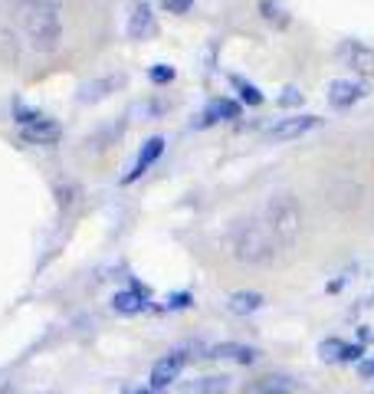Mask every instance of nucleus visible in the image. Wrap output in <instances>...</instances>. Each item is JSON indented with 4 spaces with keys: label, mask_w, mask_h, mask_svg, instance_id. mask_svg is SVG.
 <instances>
[{
    "label": "nucleus",
    "mask_w": 374,
    "mask_h": 394,
    "mask_svg": "<svg viewBox=\"0 0 374 394\" xmlns=\"http://www.w3.org/2000/svg\"><path fill=\"white\" fill-rule=\"evenodd\" d=\"M227 247H230V257L243 266H266L279 253V243L272 240L266 223H260L256 217H240V220L230 223Z\"/></svg>",
    "instance_id": "1"
},
{
    "label": "nucleus",
    "mask_w": 374,
    "mask_h": 394,
    "mask_svg": "<svg viewBox=\"0 0 374 394\" xmlns=\"http://www.w3.org/2000/svg\"><path fill=\"white\" fill-rule=\"evenodd\" d=\"M263 223L272 233V240L279 243V250L296 247L299 237H302V223H306L299 197L289 194V191H276L263 207Z\"/></svg>",
    "instance_id": "2"
},
{
    "label": "nucleus",
    "mask_w": 374,
    "mask_h": 394,
    "mask_svg": "<svg viewBox=\"0 0 374 394\" xmlns=\"http://www.w3.org/2000/svg\"><path fill=\"white\" fill-rule=\"evenodd\" d=\"M23 30L30 36V46L40 53H53L63 43V20L56 7H26Z\"/></svg>",
    "instance_id": "3"
},
{
    "label": "nucleus",
    "mask_w": 374,
    "mask_h": 394,
    "mask_svg": "<svg viewBox=\"0 0 374 394\" xmlns=\"http://www.w3.org/2000/svg\"><path fill=\"white\" fill-rule=\"evenodd\" d=\"M187 365V351L184 348H174L168 351V355H161V358L151 365V375H148V385L151 388H161V391H168L174 381L181 378V371H184Z\"/></svg>",
    "instance_id": "4"
},
{
    "label": "nucleus",
    "mask_w": 374,
    "mask_h": 394,
    "mask_svg": "<svg viewBox=\"0 0 374 394\" xmlns=\"http://www.w3.org/2000/svg\"><path fill=\"white\" fill-rule=\"evenodd\" d=\"M125 82H128L125 73H109V76L89 79V82H82V86H79V102H82V105L102 102V99H109L112 92H122V86H125Z\"/></svg>",
    "instance_id": "5"
},
{
    "label": "nucleus",
    "mask_w": 374,
    "mask_h": 394,
    "mask_svg": "<svg viewBox=\"0 0 374 394\" xmlns=\"http://www.w3.org/2000/svg\"><path fill=\"white\" fill-rule=\"evenodd\" d=\"M319 115H292V119H279L276 125L266 129V138L269 142H292V138H302L306 132H312L319 125Z\"/></svg>",
    "instance_id": "6"
},
{
    "label": "nucleus",
    "mask_w": 374,
    "mask_h": 394,
    "mask_svg": "<svg viewBox=\"0 0 374 394\" xmlns=\"http://www.w3.org/2000/svg\"><path fill=\"white\" fill-rule=\"evenodd\" d=\"M240 115H243V102L240 99H213L210 105H207L201 115H197V122H194V129H210V125H217V122H237Z\"/></svg>",
    "instance_id": "7"
},
{
    "label": "nucleus",
    "mask_w": 374,
    "mask_h": 394,
    "mask_svg": "<svg viewBox=\"0 0 374 394\" xmlns=\"http://www.w3.org/2000/svg\"><path fill=\"white\" fill-rule=\"evenodd\" d=\"M338 60L348 69H355L358 76H374V50L358 40H345L338 46Z\"/></svg>",
    "instance_id": "8"
},
{
    "label": "nucleus",
    "mask_w": 374,
    "mask_h": 394,
    "mask_svg": "<svg viewBox=\"0 0 374 394\" xmlns=\"http://www.w3.org/2000/svg\"><path fill=\"white\" fill-rule=\"evenodd\" d=\"M299 388V381L292 375H279V371H272V375H263V378H253L247 385L240 388V394H292Z\"/></svg>",
    "instance_id": "9"
},
{
    "label": "nucleus",
    "mask_w": 374,
    "mask_h": 394,
    "mask_svg": "<svg viewBox=\"0 0 374 394\" xmlns=\"http://www.w3.org/2000/svg\"><path fill=\"white\" fill-rule=\"evenodd\" d=\"M148 296H151V289H145L138 279H132V289H119L112 296V309L122 312V316H138V312L148 309Z\"/></svg>",
    "instance_id": "10"
},
{
    "label": "nucleus",
    "mask_w": 374,
    "mask_h": 394,
    "mask_svg": "<svg viewBox=\"0 0 374 394\" xmlns=\"http://www.w3.org/2000/svg\"><path fill=\"white\" fill-rule=\"evenodd\" d=\"M358 99H365V86L355 82V79H332L328 82V105L338 112L351 109Z\"/></svg>",
    "instance_id": "11"
},
{
    "label": "nucleus",
    "mask_w": 374,
    "mask_h": 394,
    "mask_svg": "<svg viewBox=\"0 0 374 394\" xmlns=\"http://www.w3.org/2000/svg\"><path fill=\"white\" fill-rule=\"evenodd\" d=\"M161 154H164V138H161V135L148 138L145 145H141V151H138L135 164H132V171H128L125 178H122V184H135V181L141 178V174H145L148 168H151V164L158 161V158H161Z\"/></svg>",
    "instance_id": "12"
},
{
    "label": "nucleus",
    "mask_w": 374,
    "mask_h": 394,
    "mask_svg": "<svg viewBox=\"0 0 374 394\" xmlns=\"http://www.w3.org/2000/svg\"><path fill=\"white\" fill-rule=\"evenodd\" d=\"M204 358H227V361H237V365H253V361L260 358V351L243 342H217L207 348Z\"/></svg>",
    "instance_id": "13"
},
{
    "label": "nucleus",
    "mask_w": 374,
    "mask_h": 394,
    "mask_svg": "<svg viewBox=\"0 0 374 394\" xmlns=\"http://www.w3.org/2000/svg\"><path fill=\"white\" fill-rule=\"evenodd\" d=\"M158 30V23H154V10L148 0H141V4H135V10H132V17H128V36L132 40H148V36Z\"/></svg>",
    "instance_id": "14"
},
{
    "label": "nucleus",
    "mask_w": 374,
    "mask_h": 394,
    "mask_svg": "<svg viewBox=\"0 0 374 394\" xmlns=\"http://www.w3.org/2000/svg\"><path fill=\"white\" fill-rule=\"evenodd\" d=\"M60 138H63V125L53 119H40L23 129V142H30V145H56Z\"/></svg>",
    "instance_id": "15"
},
{
    "label": "nucleus",
    "mask_w": 374,
    "mask_h": 394,
    "mask_svg": "<svg viewBox=\"0 0 374 394\" xmlns=\"http://www.w3.org/2000/svg\"><path fill=\"white\" fill-rule=\"evenodd\" d=\"M263 292H253V289H237L230 292L227 299V309L233 312V316H253V312H260L263 309Z\"/></svg>",
    "instance_id": "16"
},
{
    "label": "nucleus",
    "mask_w": 374,
    "mask_h": 394,
    "mask_svg": "<svg viewBox=\"0 0 374 394\" xmlns=\"http://www.w3.org/2000/svg\"><path fill=\"white\" fill-rule=\"evenodd\" d=\"M230 381H233L230 375H204V378H197V381H191L181 394H227Z\"/></svg>",
    "instance_id": "17"
},
{
    "label": "nucleus",
    "mask_w": 374,
    "mask_h": 394,
    "mask_svg": "<svg viewBox=\"0 0 374 394\" xmlns=\"http://www.w3.org/2000/svg\"><path fill=\"white\" fill-rule=\"evenodd\" d=\"M260 14H263V20L272 23V26L289 23V14H286V7H282L279 0H260Z\"/></svg>",
    "instance_id": "18"
},
{
    "label": "nucleus",
    "mask_w": 374,
    "mask_h": 394,
    "mask_svg": "<svg viewBox=\"0 0 374 394\" xmlns=\"http://www.w3.org/2000/svg\"><path fill=\"white\" fill-rule=\"evenodd\" d=\"M345 339H338V335H332V339H322L319 342V358L322 361H341V355H345Z\"/></svg>",
    "instance_id": "19"
},
{
    "label": "nucleus",
    "mask_w": 374,
    "mask_h": 394,
    "mask_svg": "<svg viewBox=\"0 0 374 394\" xmlns=\"http://www.w3.org/2000/svg\"><path fill=\"white\" fill-rule=\"evenodd\" d=\"M230 82L240 89V102L243 105H263V92H260L253 82H247L243 76H230Z\"/></svg>",
    "instance_id": "20"
},
{
    "label": "nucleus",
    "mask_w": 374,
    "mask_h": 394,
    "mask_svg": "<svg viewBox=\"0 0 374 394\" xmlns=\"http://www.w3.org/2000/svg\"><path fill=\"white\" fill-rule=\"evenodd\" d=\"M40 119H46L43 112L30 109V105H23V102H17V105H14V122H17L20 129H26V125H33V122H40Z\"/></svg>",
    "instance_id": "21"
},
{
    "label": "nucleus",
    "mask_w": 374,
    "mask_h": 394,
    "mask_svg": "<svg viewBox=\"0 0 374 394\" xmlns=\"http://www.w3.org/2000/svg\"><path fill=\"white\" fill-rule=\"evenodd\" d=\"M191 306H194V296L187 289L168 292V296H164V309H168V312H181V309H191Z\"/></svg>",
    "instance_id": "22"
},
{
    "label": "nucleus",
    "mask_w": 374,
    "mask_h": 394,
    "mask_svg": "<svg viewBox=\"0 0 374 394\" xmlns=\"http://www.w3.org/2000/svg\"><path fill=\"white\" fill-rule=\"evenodd\" d=\"M148 79H151L154 86H168V82H174V66H168V63L148 66Z\"/></svg>",
    "instance_id": "23"
},
{
    "label": "nucleus",
    "mask_w": 374,
    "mask_h": 394,
    "mask_svg": "<svg viewBox=\"0 0 374 394\" xmlns=\"http://www.w3.org/2000/svg\"><path fill=\"white\" fill-rule=\"evenodd\" d=\"M302 102H306V95L299 92L296 86H286L279 92V109H296V105H302Z\"/></svg>",
    "instance_id": "24"
},
{
    "label": "nucleus",
    "mask_w": 374,
    "mask_h": 394,
    "mask_svg": "<svg viewBox=\"0 0 374 394\" xmlns=\"http://www.w3.org/2000/svg\"><path fill=\"white\" fill-rule=\"evenodd\" d=\"M341 361H345V365H361V361H365V345H361V342H348V345H345Z\"/></svg>",
    "instance_id": "25"
},
{
    "label": "nucleus",
    "mask_w": 374,
    "mask_h": 394,
    "mask_svg": "<svg viewBox=\"0 0 374 394\" xmlns=\"http://www.w3.org/2000/svg\"><path fill=\"white\" fill-rule=\"evenodd\" d=\"M194 0H161V10L164 14H191Z\"/></svg>",
    "instance_id": "26"
},
{
    "label": "nucleus",
    "mask_w": 374,
    "mask_h": 394,
    "mask_svg": "<svg viewBox=\"0 0 374 394\" xmlns=\"http://www.w3.org/2000/svg\"><path fill=\"white\" fill-rule=\"evenodd\" d=\"M23 7H56L60 10L63 7V0H20Z\"/></svg>",
    "instance_id": "27"
},
{
    "label": "nucleus",
    "mask_w": 374,
    "mask_h": 394,
    "mask_svg": "<svg viewBox=\"0 0 374 394\" xmlns=\"http://www.w3.org/2000/svg\"><path fill=\"white\" fill-rule=\"evenodd\" d=\"M358 375H361V378H368V381H371V378H374V358L361 361V365H358Z\"/></svg>",
    "instance_id": "28"
},
{
    "label": "nucleus",
    "mask_w": 374,
    "mask_h": 394,
    "mask_svg": "<svg viewBox=\"0 0 374 394\" xmlns=\"http://www.w3.org/2000/svg\"><path fill=\"white\" fill-rule=\"evenodd\" d=\"M132 394H168V391H161V388H151V385H145V388H138V391H132Z\"/></svg>",
    "instance_id": "29"
}]
</instances>
